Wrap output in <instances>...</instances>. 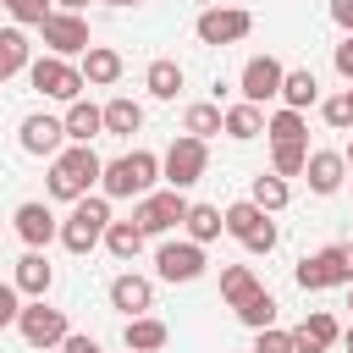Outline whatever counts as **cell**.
Returning a JSON list of instances; mask_svg holds the SVG:
<instances>
[{
	"instance_id": "cell-27",
	"label": "cell",
	"mask_w": 353,
	"mask_h": 353,
	"mask_svg": "<svg viewBox=\"0 0 353 353\" xmlns=\"http://www.w3.org/2000/svg\"><path fill=\"white\" fill-rule=\"evenodd\" d=\"M265 221H270V215H265L254 199H237V204H226V210H221V226H226V237H237V243H243V237H254Z\"/></svg>"
},
{
	"instance_id": "cell-40",
	"label": "cell",
	"mask_w": 353,
	"mask_h": 353,
	"mask_svg": "<svg viewBox=\"0 0 353 353\" xmlns=\"http://www.w3.org/2000/svg\"><path fill=\"white\" fill-rule=\"evenodd\" d=\"M243 248H248V254H270V248H276V221H265L254 237H243Z\"/></svg>"
},
{
	"instance_id": "cell-49",
	"label": "cell",
	"mask_w": 353,
	"mask_h": 353,
	"mask_svg": "<svg viewBox=\"0 0 353 353\" xmlns=\"http://www.w3.org/2000/svg\"><path fill=\"white\" fill-rule=\"evenodd\" d=\"M193 6H199V11H204V6H221V0H193Z\"/></svg>"
},
{
	"instance_id": "cell-21",
	"label": "cell",
	"mask_w": 353,
	"mask_h": 353,
	"mask_svg": "<svg viewBox=\"0 0 353 353\" xmlns=\"http://www.w3.org/2000/svg\"><path fill=\"white\" fill-rule=\"evenodd\" d=\"M61 127H66V143H94L105 132V116H99L94 99H72L66 116H61Z\"/></svg>"
},
{
	"instance_id": "cell-8",
	"label": "cell",
	"mask_w": 353,
	"mask_h": 353,
	"mask_svg": "<svg viewBox=\"0 0 353 353\" xmlns=\"http://www.w3.org/2000/svg\"><path fill=\"white\" fill-rule=\"evenodd\" d=\"M292 281H298L303 292H325V287H353L342 243H331V248H314V254H303V259H298V270H292Z\"/></svg>"
},
{
	"instance_id": "cell-47",
	"label": "cell",
	"mask_w": 353,
	"mask_h": 353,
	"mask_svg": "<svg viewBox=\"0 0 353 353\" xmlns=\"http://www.w3.org/2000/svg\"><path fill=\"white\" fill-rule=\"evenodd\" d=\"M342 347H347V353H353V325H347V331H342Z\"/></svg>"
},
{
	"instance_id": "cell-48",
	"label": "cell",
	"mask_w": 353,
	"mask_h": 353,
	"mask_svg": "<svg viewBox=\"0 0 353 353\" xmlns=\"http://www.w3.org/2000/svg\"><path fill=\"white\" fill-rule=\"evenodd\" d=\"M342 160H347V165H353V138H347V149H342Z\"/></svg>"
},
{
	"instance_id": "cell-9",
	"label": "cell",
	"mask_w": 353,
	"mask_h": 353,
	"mask_svg": "<svg viewBox=\"0 0 353 353\" xmlns=\"http://www.w3.org/2000/svg\"><path fill=\"white\" fill-rule=\"evenodd\" d=\"M193 33H199V44H237V39H248L254 33V11H243V6H204L199 11V22H193Z\"/></svg>"
},
{
	"instance_id": "cell-25",
	"label": "cell",
	"mask_w": 353,
	"mask_h": 353,
	"mask_svg": "<svg viewBox=\"0 0 353 353\" xmlns=\"http://www.w3.org/2000/svg\"><path fill=\"white\" fill-rule=\"evenodd\" d=\"M221 132H226V138H237V143H248V138H259V132H265V110L237 99V105H226V110H221Z\"/></svg>"
},
{
	"instance_id": "cell-29",
	"label": "cell",
	"mask_w": 353,
	"mask_h": 353,
	"mask_svg": "<svg viewBox=\"0 0 353 353\" xmlns=\"http://www.w3.org/2000/svg\"><path fill=\"white\" fill-rule=\"evenodd\" d=\"M182 232H188V243H215L226 226H221V204H188V221H182Z\"/></svg>"
},
{
	"instance_id": "cell-34",
	"label": "cell",
	"mask_w": 353,
	"mask_h": 353,
	"mask_svg": "<svg viewBox=\"0 0 353 353\" xmlns=\"http://www.w3.org/2000/svg\"><path fill=\"white\" fill-rule=\"evenodd\" d=\"M254 292H259V276H254L248 265H221V298H226L232 309H237L243 298H254Z\"/></svg>"
},
{
	"instance_id": "cell-16",
	"label": "cell",
	"mask_w": 353,
	"mask_h": 353,
	"mask_svg": "<svg viewBox=\"0 0 353 353\" xmlns=\"http://www.w3.org/2000/svg\"><path fill=\"white\" fill-rule=\"evenodd\" d=\"M110 309H121L127 320L149 314V309H154V281L138 276V270H121V276L110 281Z\"/></svg>"
},
{
	"instance_id": "cell-50",
	"label": "cell",
	"mask_w": 353,
	"mask_h": 353,
	"mask_svg": "<svg viewBox=\"0 0 353 353\" xmlns=\"http://www.w3.org/2000/svg\"><path fill=\"white\" fill-rule=\"evenodd\" d=\"M342 94H347V105H353V88H342Z\"/></svg>"
},
{
	"instance_id": "cell-37",
	"label": "cell",
	"mask_w": 353,
	"mask_h": 353,
	"mask_svg": "<svg viewBox=\"0 0 353 353\" xmlns=\"http://www.w3.org/2000/svg\"><path fill=\"white\" fill-rule=\"evenodd\" d=\"M320 116H325V127L347 132V127H353V105H347V94H331V99H320Z\"/></svg>"
},
{
	"instance_id": "cell-43",
	"label": "cell",
	"mask_w": 353,
	"mask_h": 353,
	"mask_svg": "<svg viewBox=\"0 0 353 353\" xmlns=\"http://www.w3.org/2000/svg\"><path fill=\"white\" fill-rule=\"evenodd\" d=\"M331 22H336L342 33H353V0H331Z\"/></svg>"
},
{
	"instance_id": "cell-14",
	"label": "cell",
	"mask_w": 353,
	"mask_h": 353,
	"mask_svg": "<svg viewBox=\"0 0 353 353\" xmlns=\"http://www.w3.org/2000/svg\"><path fill=\"white\" fill-rule=\"evenodd\" d=\"M17 237L28 243V248H50L55 243V232H61V221H55V210L44 204V199H28V204H17Z\"/></svg>"
},
{
	"instance_id": "cell-17",
	"label": "cell",
	"mask_w": 353,
	"mask_h": 353,
	"mask_svg": "<svg viewBox=\"0 0 353 353\" xmlns=\"http://www.w3.org/2000/svg\"><path fill=\"white\" fill-rule=\"evenodd\" d=\"M11 287H17L22 298H44V292L55 287V265H50V254H44V248H28V254L17 259V270H11Z\"/></svg>"
},
{
	"instance_id": "cell-18",
	"label": "cell",
	"mask_w": 353,
	"mask_h": 353,
	"mask_svg": "<svg viewBox=\"0 0 353 353\" xmlns=\"http://www.w3.org/2000/svg\"><path fill=\"white\" fill-rule=\"evenodd\" d=\"M336 342H342V325H336V314H325V309H309L303 325L292 331V353H325V347H336Z\"/></svg>"
},
{
	"instance_id": "cell-28",
	"label": "cell",
	"mask_w": 353,
	"mask_h": 353,
	"mask_svg": "<svg viewBox=\"0 0 353 353\" xmlns=\"http://www.w3.org/2000/svg\"><path fill=\"white\" fill-rule=\"evenodd\" d=\"M265 138L270 143H309V121H303V110H270L265 116Z\"/></svg>"
},
{
	"instance_id": "cell-35",
	"label": "cell",
	"mask_w": 353,
	"mask_h": 353,
	"mask_svg": "<svg viewBox=\"0 0 353 353\" xmlns=\"http://www.w3.org/2000/svg\"><path fill=\"white\" fill-rule=\"evenodd\" d=\"M303 160H309V143H270V171L276 176H303Z\"/></svg>"
},
{
	"instance_id": "cell-5",
	"label": "cell",
	"mask_w": 353,
	"mask_h": 353,
	"mask_svg": "<svg viewBox=\"0 0 353 353\" xmlns=\"http://www.w3.org/2000/svg\"><path fill=\"white\" fill-rule=\"evenodd\" d=\"M188 221V193H176V188H154V193H143L138 204H132V226L143 232V237H165V232H176Z\"/></svg>"
},
{
	"instance_id": "cell-24",
	"label": "cell",
	"mask_w": 353,
	"mask_h": 353,
	"mask_svg": "<svg viewBox=\"0 0 353 353\" xmlns=\"http://www.w3.org/2000/svg\"><path fill=\"white\" fill-rule=\"evenodd\" d=\"M99 116H105V132H110V138H132V132L143 127V105H138V99H127V94L105 99V105H99Z\"/></svg>"
},
{
	"instance_id": "cell-41",
	"label": "cell",
	"mask_w": 353,
	"mask_h": 353,
	"mask_svg": "<svg viewBox=\"0 0 353 353\" xmlns=\"http://www.w3.org/2000/svg\"><path fill=\"white\" fill-rule=\"evenodd\" d=\"M331 66H336V77H347V83H353V33H347V39L336 44V55H331Z\"/></svg>"
},
{
	"instance_id": "cell-39",
	"label": "cell",
	"mask_w": 353,
	"mask_h": 353,
	"mask_svg": "<svg viewBox=\"0 0 353 353\" xmlns=\"http://www.w3.org/2000/svg\"><path fill=\"white\" fill-rule=\"evenodd\" d=\"M17 314H22V292H17L11 281H0V331L17 325Z\"/></svg>"
},
{
	"instance_id": "cell-33",
	"label": "cell",
	"mask_w": 353,
	"mask_h": 353,
	"mask_svg": "<svg viewBox=\"0 0 353 353\" xmlns=\"http://www.w3.org/2000/svg\"><path fill=\"white\" fill-rule=\"evenodd\" d=\"M276 314H281V303H276V292H254V298H243L237 303V320L248 325V331H265V325H276Z\"/></svg>"
},
{
	"instance_id": "cell-10",
	"label": "cell",
	"mask_w": 353,
	"mask_h": 353,
	"mask_svg": "<svg viewBox=\"0 0 353 353\" xmlns=\"http://www.w3.org/2000/svg\"><path fill=\"white\" fill-rule=\"evenodd\" d=\"M39 39H44V55H61V61H72V55H83L94 44L88 17H72V11H50L39 22Z\"/></svg>"
},
{
	"instance_id": "cell-38",
	"label": "cell",
	"mask_w": 353,
	"mask_h": 353,
	"mask_svg": "<svg viewBox=\"0 0 353 353\" xmlns=\"http://www.w3.org/2000/svg\"><path fill=\"white\" fill-rule=\"evenodd\" d=\"M254 353H292V331H281V325L254 331Z\"/></svg>"
},
{
	"instance_id": "cell-22",
	"label": "cell",
	"mask_w": 353,
	"mask_h": 353,
	"mask_svg": "<svg viewBox=\"0 0 353 353\" xmlns=\"http://www.w3.org/2000/svg\"><path fill=\"white\" fill-rule=\"evenodd\" d=\"M165 342H171V331H165V320H154V314H138V320L121 325V347H127V353H160Z\"/></svg>"
},
{
	"instance_id": "cell-3",
	"label": "cell",
	"mask_w": 353,
	"mask_h": 353,
	"mask_svg": "<svg viewBox=\"0 0 353 353\" xmlns=\"http://www.w3.org/2000/svg\"><path fill=\"white\" fill-rule=\"evenodd\" d=\"M105 226H110V199L105 193H83L72 210H66V221H61V248L66 254H94L99 243H105Z\"/></svg>"
},
{
	"instance_id": "cell-46",
	"label": "cell",
	"mask_w": 353,
	"mask_h": 353,
	"mask_svg": "<svg viewBox=\"0 0 353 353\" xmlns=\"http://www.w3.org/2000/svg\"><path fill=\"white\" fill-rule=\"evenodd\" d=\"M342 254H347V276H353V243H342Z\"/></svg>"
},
{
	"instance_id": "cell-11",
	"label": "cell",
	"mask_w": 353,
	"mask_h": 353,
	"mask_svg": "<svg viewBox=\"0 0 353 353\" xmlns=\"http://www.w3.org/2000/svg\"><path fill=\"white\" fill-rule=\"evenodd\" d=\"M204 265H210V259H204V248H199V243H188V237H165V243L154 248V276H160V281H171V287H176V281H199V276H204Z\"/></svg>"
},
{
	"instance_id": "cell-30",
	"label": "cell",
	"mask_w": 353,
	"mask_h": 353,
	"mask_svg": "<svg viewBox=\"0 0 353 353\" xmlns=\"http://www.w3.org/2000/svg\"><path fill=\"white\" fill-rule=\"evenodd\" d=\"M182 132H188V138H199V143H210V138L221 132V105H215V99L188 105V110H182Z\"/></svg>"
},
{
	"instance_id": "cell-52",
	"label": "cell",
	"mask_w": 353,
	"mask_h": 353,
	"mask_svg": "<svg viewBox=\"0 0 353 353\" xmlns=\"http://www.w3.org/2000/svg\"><path fill=\"white\" fill-rule=\"evenodd\" d=\"M347 176H353V165H347Z\"/></svg>"
},
{
	"instance_id": "cell-15",
	"label": "cell",
	"mask_w": 353,
	"mask_h": 353,
	"mask_svg": "<svg viewBox=\"0 0 353 353\" xmlns=\"http://www.w3.org/2000/svg\"><path fill=\"white\" fill-rule=\"evenodd\" d=\"M303 182H309V193L331 199V193L347 182V160H342L336 149H309V160H303Z\"/></svg>"
},
{
	"instance_id": "cell-1",
	"label": "cell",
	"mask_w": 353,
	"mask_h": 353,
	"mask_svg": "<svg viewBox=\"0 0 353 353\" xmlns=\"http://www.w3.org/2000/svg\"><path fill=\"white\" fill-rule=\"evenodd\" d=\"M99 171H105V160L94 154V143H66V149L50 160L44 193H50V199H61V204H77L83 193H94V188H99Z\"/></svg>"
},
{
	"instance_id": "cell-45",
	"label": "cell",
	"mask_w": 353,
	"mask_h": 353,
	"mask_svg": "<svg viewBox=\"0 0 353 353\" xmlns=\"http://www.w3.org/2000/svg\"><path fill=\"white\" fill-rule=\"evenodd\" d=\"M105 6H116V11H127V6H143V0H105Z\"/></svg>"
},
{
	"instance_id": "cell-4",
	"label": "cell",
	"mask_w": 353,
	"mask_h": 353,
	"mask_svg": "<svg viewBox=\"0 0 353 353\" xmlns=\"http://www.w3.org/2000/svg\"><path fill=\"white\" fill-rule=\"evenodd\" d=\"M28 83H33V94L39 99H55V105H72V99H83V72H77V61H61V55H39V61H28Z\"/></svg>"
},
{
	"instance_id": "cell-12",
	"label": "cell",
	"mask_w": 353,
	"mask_h": 353,
	"mask_svg": "<svg viewBox=\"0 0 353 353\" xmlns=\"http://www.w3.org/2000/svg\"><path fill=\"white\" fill-rule=\"evenodd\" d=\"M281 77H287V66H281L276 55H248L243 72H237V94H243V105H259V110H265V99L281 94Z\"/></svg>"
},
{
	"instance_id": "cell-19",
	"label": "cell",
	"mask_w": 353,
	"mask_h": 353,
	"mask_svg": "<svg viewBox=\"0 0 353 353\" xmlns=\"http://www.w3.org/2000/svg\"><path fill=\"white\" fill-rule=\"evenodd\" d=\"M77 72H83V83H88V88H110V83L121 77V55H116L110 44H88V50H83V61H77Z\"/></svg>"
},
{
	"instance_id": "cell-23",
	"label": "cell",
	"mask_w": 353,
	"mask_h": 353,
	"mask_svg": "<svg viewBox=\"0 0 353 353\" xmlns=\"http://www.w3.org/2000/svg\"><path fill=\"white\" fill-rule=\"evenodd\" d=\"M182 83H188V72H182V61H171V55H160V61L143 66V88H149L154 99H176Z\"/></svg>"
},
{
	"instance_id": "cell-26",
	"label": "cell",
	"mask_w": 353,
	"mask_h": 353,
	"mask_svg": "<svg viewBox=\"0 0 353 353\" xmlns=\"http://www.w3.org/2000/svg\"><path fill=\"white\" fill-rule=\"evenodd\" d=\"M28 61H33L28 28H0V83L17 77V72H28Z\"/></svg>"
},
{
	"instance_id": "cell-44",
	"label": "cell",
	"mask_w": 353,
	"mask_h": 353,
	"mask_svg": "<svg viewBox=\"0 0 353 353\" xmlns=\"http://www.w3.org/2000/svg\"><path fill=\"white\" fill-rule=\"evenodd\" d=\"M50 6H55V11H72V17H83V11H88V0H50Z\"/></svg>"
},
{
	"instance_id": "cell-42",
	"label": "cell",
	"mask_w": 353,
	"mask_h": 353,
	"mask_svg": "<svg viewBox=\"0 0 353 353\" xmlns=\"http://www.w3.org/2000/svg\"><path fill=\"white\" fill-rule=\"evenodd\" d=\"M61 353H105V347H99L94 336H83V331H72V336L61 342Z\"/></svg>"
},
{
	"instance_id": "cell-32",
	"label": "cell",
	"mask_w": 353,
	"mask_h": 353,
	"mask_svg": "<svg viewBox=\"0 0 353 353\" xmlns=\"http://www.w3.org/2000/svg\"><path fill=\"white\" fill-rule=\"evenodd\" d=\"M143 243H149V237H143L132 221H110V226H105V248H110L121 265H132V259L143 254Z\"/></svg>"
},
{
	"instance_id": "cell-36",
	"label": "cell",
	"mask_w": 353,
	"mask_h": 353,
	"mask_svg": "<svg viewBox=\"0 0 353 353\" xmlns=\"http://www.w3.org/2000/svg\"><path fill=\"white\" fill-rule=\"evenodd\" d=\"M0 6L11 11V22H17V28H39V22H44L50 11H55L50 0H0Z\"/></svg>"
},
{
	"instance_id": "cell-20",
	"label": "cell",
	"mask_w": 353,
	"mask_h": 353,
	"mask_svg": "<svg viewBox=\"0 0 353 353\" xmlns=\"http://www.w3.org/2000/svg\"><path fill=\"white\" fill-rule=\"evenodd\" d=\"M287 110H314L320 105V77L309 72V66H287V77H281V94H276Z\"/></svg>"
},
{
	"instance_id": "cell-2",
	"label": "cell",
	"mask_w": 353,
	"mask_h": 353,
	"mask_svg": "<svg viewBox=\"0 0 353 353\" xmlns=\"http://www.w3.org/2000/svg\"><path fill=\"white\" fill-rule=\"evenodd\" d=\"M154 182H160V154L154 149H127V154L105 160V171H99L105 199H143V193H154Z\"/></svg>"
},
{
	"instance_id": "cell-7",
	"label": "cell",
	"mask_w": 353,
	"mask_h": 353,
	"mask_svg": "<svg viewBox=\"0 0 353 353\" xmlns=\"http://www.w3.org/2000/svg\"><path fill=\"white\" fill-rule=\"evenodd\" d=\"M210 171V143H199V138H171V149L160 154V182L165 188H176V193H188L199 176Z\"/></svg>"
},
{
	"instance_id": "cell-6",
	"label": "cell",
	"mask_w": 353,
	"mask_h": 353,
	"mask_svg": "<svg viewBox=\"0 0 353 353\" xmlns=\"http://www.w3.org/2000/svg\"><path fill=\"white\" fill-rule=\"evenodd\" d=\"M17 331H22V342L28 347H61L66 336H72V320H66V309H55V303H44V298H22V314H17Z\"/></svg>"
},
{
	"instance_id": "cell-31",
	"label": "cell",
	"mask_w": 353,
	"mask_h": 353,
	"mask_svg": "<svg viewBox=\"0 0 353 353\" xmlns=\"http://www.w3.org/2000/svg\"><path fill=\"white\" fill-rule=\"evenodd\" d=\"M248 199H254L265 215H276V210H287L292 188H287V176H276V171H259V176H254V188H248Z\"/></svg>"
},
{
	"instance_id": "cell-51",
	"label": "cell",
	"mask_w": 353,
	"mask_h": 353,
	"mask_svg": "<svg viewBox=\"0 0 353 353\" xmlns=\"http://www.w3.org/2000/svg\"><path fill=\"white\" fill-rule=\"evenodd\" d=\"M347 309H353V287H347Z\"/></svg>"
},
{
	"instance_id": "cell-13",
	"label": "cell",
	"mask_w": 353,
	"mask_h": 353,
	"mask_svg": "<svg viewBox=\"0 0 353 353\" xmlns=\"http://www.w3.org/2000/svg\"><path fill=\"white\" fill-rule=\"evenodd\" d=\"M17 143H22V154H33V160H55V154L66 149V127H61V116L33 110V116H22Z\"/></svg>"
}]
</instances>
